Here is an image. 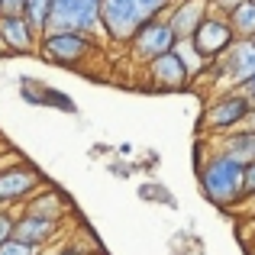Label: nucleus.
<instances>
[{"label": "nucleus", "mask_w": 255, "mask_h": 255, "mask_svg": "<svg viewBox=\"0 0 255 255\" xmlns=\"http://www.w3.org/2000/svg\"><path fill=\"white\" fill-rule=\"evenodd\" d=\"M52 29H75L100 36V0H52V16L45 32Z\"/></svg>", "instance_id": "0eeeda50"}, {"label": "nucleus", "mask_w": 255, "mask_h": 255, "mask_svg": "<svg viewBox=\"0 0 255 255\" xmlns=\"http://www.w3.org/2000/svg\"><path fill=\"white\" fill-rule=\"evenodd\" d=\"M145 81L155 87V91H168V94L191 91V75H187L184 62H181V55L174 49L158 55V58H152L145 65Z\"/></svg>", "instance_id": "9d476101"}, {"label": "nucleus", "mask_w": 255, "mask_h": 255, "mask_svg": "<svg viewBox=\"0 0 255 255\" xmlns=\"http://www.w3.org/2000/svg\"><path fill=\"white\" fill-rule=\"evenodd\" d=\"M158 162H162V158H158V152H149V155H145V162H139V171H155Z\"/></svg>", "instance_id": "cd10ccee"}, {"label": "nucleus", "mask_w": 255, "mask_h": 255, "mask_svg": "<svg viewBox=\"0 0 255 255\" xmlns=\"http://www.w3.org/2000/svg\"><path fill=\"white\" fill-rule=\"evenodd\" d=\"M246 126H252V129H255V107H252V113H249V120H246Z\"/></svg>", "instance_id": "2f4dec72"}, {"label": "nucleus", "mask_w": 255, "mask_h": 255, "mask_svg": "<svg viewBox=\"0 0 255 255\" xmlns=\"http://www.w3.org/2000/svg\"><path fill=\"white\" fill-rule=\"evenodd\" d=\"M217 65H220V71H223L226 84L239 87L246 78L255 75V39H236V42L217 58Z\"/></svg>", "instance_id": "ddd939ff"}, {"label": "nucleus", "mask_w": 255, "mask_h": 255, "mask_svg": "<svg viewBox=\"0 0 255 255\" xmlns=\"http://www.w3.org/2000/svg\"><path fill=\"white\" fill-rule=\"evenodd\" d=\"M236 3H239V0H210V10H217V13H223V16H226Z\"/></svg>", "instance_id": "bb28decb"}, {"label": "nucleus", "mask_w": 255, "mask_h": 255, "mask_svg": "<svg viewBox=\"0 0 255 255\" xmlns=\"http://www.w3.org/2000/svg\"><path fill=\"white\" fill-rule=\"evenodd\" d=\"M252 39H255V36H252Z\"/></svg>", "instance_id": "473e14b6"}, {"label": "nucleus", "mask_w": 255, "mask_h": 255, "mask_svg": "<svg viewBox=\"0 0 255 255\" xmlns=\"http://www.w3.org/2000/svg\"><path fill=\"white\" fill-rule=\"evenodd\" d=\"M213 145L236 155L239 162H255V129L252 126H239L233 132H223V136L213 139Z\"/></svg>", "instance_id": "2eb2a0df"}, {"label": "nucleus", "mask_w": 255, "mask_h": 255, "mask_svg": "<svg viewBox=\"0 0 255 255\" xmlns=\"http://www.w3.org/2000/svg\"><path fill=\"white\" fill-rule=\"evenodd\" d=\"M117 152H120L123 158H129V155H132V142H120V145H117Z\"/></svg>", "instance_id": "c85d7f7f"}, {"label": "nucleus", "mask_w": 255, "mask_h": 255, "mask_svg": "<svg viewBox=\"0 0 255 255\" xmlns=\"http://www.w3.org/2000/svg\"><path fill=\"white\" fill-rule=\"evenodd\" d=\"M174 42H178V36L171 32L168 19H165V16H152V19H145V23L132 32V39L126 42V52H129V58L136 65H142V68H145L152 58L171 52Z\"/></svg>", "instance_id": "423d86ee"}, {"label": "nucleus", "mask_w": 255, "mask_h": 255, "mask_svg": "<svg viewBox=\"0 0 255 255\" xmlns=\"http://www.w3.org/2000/svg\"><path fill=\"white\" fill-rule=\"evenodd\" d=\"M0 255H42V249H32V246L19 243V239H3L0 243Z\"/></svg>", "instance_id": "5701e85b"}, {"label": "nucleus", "mask_w": 255, "mask_h": 255, "mask_svg": "<svg viewBox=\"0 0 255 255\" xmlns=\"http://www.w3.org/2000/svg\"><path fill=\"white\" fill-rule=\"evenodd\" d=\"M243 171H246V162H239L236 155L213 145L210 155L197 165L200 194L223 213L239 210L243 207Z\"/></svg>", "instance_id": "f257e3e1"}, {"label": "nucleus", "mask_w": 255, "mask_h": 255, "mask_svg": "<svg viewBox=\"0 0 255 255\" xmlns=\"http://www.w3.org/2000/svg\"><path fill=\"white\" fill-rule=\"evenodd\" d=\"M71 233H68V223L62 220H42V217H29V213H19L16 210V220H13V239L32 246V249H52V246L65 243Z\"/></svg>", "instance_id": "6e6552de"}, {"label": "nucleus", "mask_w": 255, "mask_h": 255, "mask_svg": "<svg viewBox=\"0 0 255 255\" xmlns=\"http://www.w3.org/2000/svg\"><path fill=\"white\" fill-rule=\"evenodd\" d=\"M13 220H16V213L6 210V207H0V243L13 236Z\"/></svg>", "instance_id": "393cba45"}, {"label": "nucleus", "mask_w": 255, "mask_h": 255, "mask_svg": "<svg viewBox=\"0 0 255 255\" xmlns=\"http://www.w3.org/2000/svg\"><path fill=\"white\" fill-rule=\"evenodd\" d=\"M104 55L100 36L91 32H75V29H52L42 32L39 39L36 58L52 68H65V71H87V62H97Z\"/></svg>", "instance_id": "f03ea898"}, {"label": "nucleus", "mask_w": 255, "mask_h": 255, "mask_svg": "<svg viewBox=\"0 0 255 255\" xmlns=\"http://www.w3.org/2000/svg\"><path fill=\"white\" fill-rule=\"evenodd\" d=\"M42 184H49V181H45V174L32 162H23V158L3 162L0 165V207L16 210V207H23Z\"/></svg>", "instance_id": "39448f33"}, {"label": "nucleus", "mask_w": 255, "mask_h": 255, "mask_svg": "<svg viewBox=\"0 0 255 255\" xmlns=\"http://www.w3.org/2000/svg\"><path fill=\"white\" fill-rule=\"evenodd\" d=\"M19 213H29V217H42V220H62V223H68L71 213H75V207H71V197L62 191V187H55V184H42L29 200H26L23 207H19Z\"/></svg>", "instance_id": "9b49d317"}, {"label": "nucleus", "mask_w": 255, "mask_h": 255, "mask_svg": "<svg viewBox=\"0 0 255 255\" xmlns=\"http://www.w3.org/2000/svg\"><path fill=\"white\" fill-rule=\"evenodd\" d=\"M236 29H233V23L223 16V13H217V10H210L204 16V23L197 26V32L191 36V42L197 45V52L207 58V62H217L220 55H223L226 49H230L233 42H236Z\"/></svg>", "instance_id": "1a4fd4ad"}, {"label": "nucleus", "mask_w": 255, "mask_h": 255, "mask_svg": "<svg viewBox=\"0 0 255 255\" xmlns=\"http://www.w3.org/2000/svg\"><path fill=\"white\" fill-rule=\"evenodd\" d=\"M42 110H62V113H68V117H78V104H75V97H68L65 91H58L55 84H49L45 87V100H42Z\"/></svg>", "instance_id": "412c9836"}, {"label": "nucleus", "mask_w": 255, "mask_h": 255, "mask_svg": "<svg viewBox=\"0 0 255 255\" xmlns=\"http://www.w3.org/2000/svg\"><path fill=\"white\" fill-rule=\"evenodd\" d=\"M174 0H100V36L110 45H123L152 16H165Z\"/></svg>", "instance_id": "7ed1b4c3"}, {"label": "nucleus", "mask_w": 255, "mask_h": 255, "mask_svg": "<svg viewBox=\"0 0 255 255\" xmlns=\"http://www.w3.org/2000/svg\"><path fill=\"white\" fill-rule=\"evenodd\" d=\"M6 58H13V52L6 49V42H3V36H0V62H6Z\"/></svg>", "instance_id": "7c9ffc66"}, {"label": "nucleus", "mask_w": 255, "mask_h": 255, "mask_svg": "<svg viewBox=\"0 0 255 255\" xmlns=\"http://www.w3.org/2000/svg\"><path fill=\"white\" fill-rule=\"evenodd\" d=\"M45 87H49V84H45L42 78H32V75H19L16 78V94H19V100L29 104V107H42Z\"/></svg>", "instance_id": "f3484780"}, {"label": "nucleus", "mask_w": 255, "mask_h": 255, "mask_svg": "<svg viewBox=\"0 0 255 255\" xmlns=\"http://www.w3.org/2000/svg\"><path fill=\"white\" fill-rule=\"evenodd\" d=\"M23 16L29 19V26L42 36L49 29V16H52V0H26L23 3Z\"/></svg>", "instance_id": "6ab92c4d"}, {"label": "nucleus", "mask_w": 255, "mask_h": 255, "mask_svg": "<svg viewBox=\"0 0 255 255\" xmlns=\"http://www.w3.org/2000/svg\"><path fill=\"white\" fill-rule=\"evenodd\" d=\"M252 113V100L246 97L239 87H223V91L210 94L204 104V113H200L197 123V136H223V132H233L239 126H246Z\"/></svg>", "instance_id": "20e7f679"}, {"label": "nucleus", "mask_w": 255, "mask_h": 255, "mask_svg": "<svg viewBox=\"0 0 255 255\" xmlns=\"http://www.w3.org/2000/svg\"><path fill=\"white\" fill-rule=\"evenodd\" d=\"M255 204V162H246L243 171V207Z\"/></svg>", "instance_id": "4be33fe9"}, {"label": "nucleus", "mask_w": 255, "mask_h": 255, "mask_svg": "<svg viewBox=\"0 0 255 255\" xmlns=\"http://www.w3.org/2000/svg\"><path fill=\"white\" fill-rule=\"evenodd\" d=\"M0 36H3L6 49L13 52V58H26L36 55L39 49V32L29 26V19L23 13H0Z\"/></svg>", "instance_id": "f8f14e48"}, {"label": "nucleus", "mask_w": 255, "mask_h": 255, "mask_svg": "<svg viewBox=\"0 0 255 255\" xmlns=\"http://www.w3.org/2000/svg\"><path fill=\"white\" fill-rule=\"evenodd\" d=\"M207 13H210V0H174L168 13H165V19H168L171 32L178 39H191Z\"/></svg>", "instance_id": "4468645a"}, {"label": "nucleus", "mask_w": 255, "mask_h": 255, "mask_svg": "<svg viewBox=\"0 0 255 255\" xmlns=\"http://www.w3.org/2000/svg\"><path fill=\"white\" fill-rule=\"evenodd\" d=\"M26 0H0V13H23Z\"/></svg>", "instance_id": "a878e982"}, {"label": "nucleus", "mask_w": 255, "mask_h": 255, "mask_svg": "<svg viewBox=\"0 0 255 255\" xmlns=\"http://www.w3.org/2000/svg\"><path fill=\"white\" fill-rule=\"evenodd\" d=\"M139 200H145V204H162V207H171V210L178 207L174 194L162 181H142V184H139Z\"/></svg>", "instance_id": "aec40b11"}, {"label": "nucleus", "mask_w": 255, "mask_h": 255, "mask_svg": "<svg viewBox=\"0 0 255 255\" xmlns=\"http://www.w3.org/2000/svg\"><path fill=\"white\" fill-rule=\"evenodd\" d=\"M226 19L233 23V29H236L239 39H252L255 36V0H239V3L226 13Z\"/></svg>", "instance_id": "dca6fc26"}, {"label": "nucleus", "mask_w": 255, "mask_h": 255, "mask_svg": "<svg viewBox=\"0 0 255 255\" xmlns=\"http://www.w3.org/2000/svg\"><path fill=\"white\" fill-rule=\"evenodd\" d=\"M91 155H110V145H104V142H97L91 149Z\"/></svg>", "instance_id": "c756f323"}, {"label": "nucleus", "mask_w": 255, "mask_h": 255, "mask_svg": "<svg viewBox=\"0 0 255 255\" xmlns=\"http://www.w3.org/2000/svg\"><path fill=\"white\" fill-rule=\"evenodd\" d=\"M107 171L113 174V178H132V174L139 171V162H123V155L113 158V162H107Z\"/></svg>", "instance_id": "b1692460"}, {"label": "nucleus", "mask_w": 255, "mask_h": 255, "mask_svg": "<svg viewBox=\"0 0 255 255\" xmlns=\"http://www.w3.org/2000/svg\"><path fill=\"white\" fill-rule=\"evenodd\" d=\"M174 52L181 55V62H184V68H187V75H191V81L207 68V65H210V62H207V58L197 52V45H194L191 39H178V42H174Z\"/></svg>", "instance_id": "a211bd4d"}]
</instances>
